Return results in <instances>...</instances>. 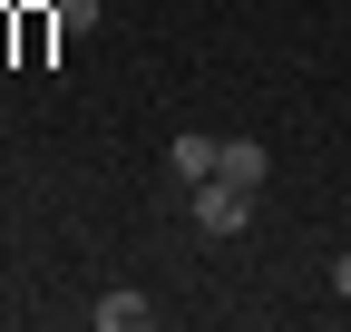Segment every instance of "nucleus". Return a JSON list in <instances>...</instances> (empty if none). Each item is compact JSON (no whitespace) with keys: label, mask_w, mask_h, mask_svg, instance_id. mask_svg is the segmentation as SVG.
Masks as SVG:
<instances>
[{"label":"nucleus","mask_w":351,"mask_h":332,"mask_svg":"<svg viewBox=\"0 0 351 332\" xmlns=\"http://www.w3.org/2000/svg\"><path fill=\"white\" fill-rule=\"evenodd\" d=\"M332 294H341V303H351V254H341V264H332Z\"/></svg>","instance_id":"6"},{"label":"nucleus","mask_w":351,"mask_h":332,"mask_svg":"<svg viewBox=\"0 0 351 332\" xmlns=\"http://www.w3.org/2000/svg\"><path fill=\"white\" fill-rule=\"evenodd\" d=\"M263 166H274V156H263L254 137H215V176H225V186H244V195H254V186H263Z\"/></svg>","instance_id":"2"},{"label":"nucleus","mask_w":351,"mask_h":332,"mask_svg":"<svg viewBox=\"0 0 351 332\" xmlns=\"http://www.w3.org/2000/svg\"><path fill=\"white\" fill-rule=\"evenodd\" d=\"M166 166H176V186H195V176H215V137H205V128H186V137L166 147Z\"/></svg>","instance_id":"4"},{"label":"nucleus","mask_w":351,"mask_h":332,"mask_svg":"<svg viewBox=\"0 0 351 332\" xmlns=\"http://www.w3.org/2000/svg\"><path fill=\"white\" fill-rule=\"evenodd\" d=\"M186 215H195V235H244V225H254V195L225 186V176H195V186H186Z\"/></svg>","instance_id":"1"},{"label":"nucleus","mask_w":351,"mask_h":332,"mask_svg":"<svg viewBox=\"0 0 351 332\" xmlns=\"http://www.w3.org/2000/svg\"><path fill=\"white\" fill-rule=\"evenodd\" d=\"M49 20H59V29L78 39V29H98V0H49Z\"/></svg>","instance_id":"5"},{"label":"nucleus","mask_w":351,"mask_h":332,"mask_svg":"<svg viewBox=\"0 0 351 332\" xmlns=\"http://www.w3.org/2000/svg\"><path fill=\"white\" fill-rule=\"evenodd\" d=\"M88 322H98V332H147V322H156V303L137 294V283H127V294H108L98 313H88Z\"/></svg>","instance_id":"3"}]
</instances>
